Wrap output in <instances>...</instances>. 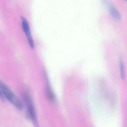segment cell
I'll return each instance as SVG.
<instances>
[{"label":"cell","instance_id":"obj_4","mask_svg":"<svg viewBox=\"0 0 127 127\" xmlns=\"http://www.w3.org/2000/svg\"><path fill=\"white\" fill-rule=\"evenodd\" d=\"M108 9L110 14L114 18L117 20H121V16L120 14L113 5L109 4Z\"/></svg>","mask_w":127,"mask_h":127},{"label":"cell","instance_id":"obj_3","mask_svg":"<svg viewBox=\"0 0 127 127\" xmlns=\"http://www.w3.org/2000/svg\"><path fill=\"white\" fill-rule=\"evenodd\" d=\"M21 20L22 21V28L28 40L29 44L32 49H34V43L31 33L29 23L27 20L23 16L21 17Z\"/></svg>","mask_w":127,"mask_h":127},{"label":"cell","instance_id":"obj_6","mask_svg":"<svg viewBox=\"0 0 127 127\" xmlns=\"http://www.w3.org/2000/svg\"><path fill=\"white\" fill-rule=\"evenodd\" d=\"M0 98L1 99H2V100H4V96H3V94L2 93L0 89Z\"/></svg>","mask_w":127,"mask_h":127},{"label":"cell","instance_id":"obj_2","mask_svg":"<svg viewBox=\"0 0 127 127\" xmlns=\"http://www.w3.org/2000/svg\"><path fill=\"white\" fill-rule=\"evenodd\" d=\"M23 98L27 108L28 116L31 119L34 127H40L35 108L30 95L28 94H25L24 95Z\"/></svg>","mask_w":127,"mask_h":127},{"label":"cell","instance_id":"obj_5","mask_svg":"<svg viewBox=\"0 0 127 127\" xmlns=\"http://www.w3.org/2000/svg\"><path fill=\"white\" fill-rule=\"evenodd\" d=\"M119 68L120 76L122 79H124L125 77V66L123 64V61L121 58L119 60Z\"/></svg>","mask_w":127,"mask_h":127},{"label":"cell","instance_id":"obj_1","mask_svg":"<svg viewBox=\"0 0 127 127\" xmlns=\"http://www.w3.org/2000/svg\"><path fill=\"white\" fill-rule=\"evenodd\" d=\"M0 89L4 96L18 110H21L23 108L22 102L16 96V95L4 84L0 81Z\"/></svg>","mask_w":127,"mask_h":127}]
</instances>
